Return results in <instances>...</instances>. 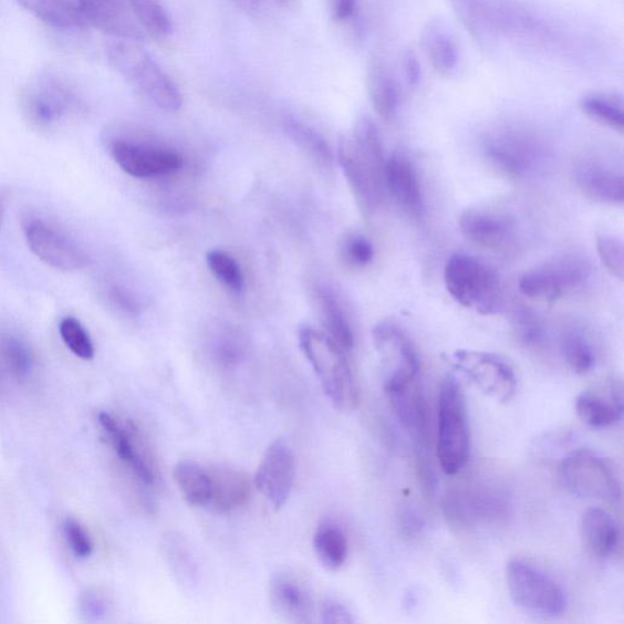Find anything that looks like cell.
I'll return each mask as SVG.
<instances>
[{
  "instance_id": "obj_9",
  "label": "cell",
  "mask_w": 624,
  "mask_h": 624,
  "mask_svg": "<svg viewBox=\"0 0 624 624\" xmlns=\"http://www.w3.org/2000/svg\"><path fill=\"white\" fill-rule=\"evenodd\" d=\"M373 341L381 357L386 394L407 388L420 379L418 350L399 326L382 322L373 329Z\"/></svg>"
},
{
  "instance_id": "obj_14",
  "label": "cell",
  "mask_w": 624,
  "mask_h": 624,
  "mask_svg": "<svg viewBox=\"0 0 624 624\" xmlns=\"http://www.w3.org/2000/svg\"><path fill=\"white\" fill-rule=\"evenodd\" d=\"M459 226L468 242L487 251L506 252L516 241L515 218L502 211H466L460 216Z\"/></svg>"
},
{
  "instance_id": "obj_8",
  "label": "cell",
  "mask_w": 624,
  "mask_h": 624,
  "mask_svg": "<svg viewBox=\"0 0 624 624\" xmlns=\"http://www.w3.org/2000/svg\"><path fill=\"white\" fill-rule=\"evenodd\" d=\"M489 168L509 180H521L533 172L542 159V144L535 134L516 128L489 133L482 143Z\"/></svg>"
},
{
  "instance_id": "obj_7",
  "label": "cell",
  "mask_w": 624,
  "mask_h": 624,
  "mask_svg": "<svg viewBox=\"0 0 624 624\" xmlns=\"http://www.w3.org/2000/svg\"><path fill=\"white\" fill-rule=\"evenodd\" d=\"M560 476L571 493L612 504L621 502L622 484L615 464L595 451L572 452L561 463Z\"/></svg>"
},
{
  "instance_id": "obj_47",
  "label": "cell",
  "mask_w": 624,
  "mask_h": 624,
  "mask_svg": "<svg viewBox=\"0 0 624 624\" xmlns=\"http://www.w3.org/2000/svg\"><path fill=\"white\" fill-rule=\"evenodd\" d=\"M358 0H328L331 17L337 23H345L356 14Z\"/></svg>"
},
{
  "instance_id": "obj_23",
  "label": "cell",
  "mask_w": 624,
  "mask_h": 624,
  "mask_svg": "<svg viewBox=\"0 0 624 624\" xmlns=\"http://www.w3.org/2000/svg\"><path fill=\"white\" fill-rule=\"evenodd\" d=\"M393 411L412 436L418 449H429L430 416L420 379L407 388L387 394Z\"/></svg>"
},
{
  "instance_id": "obj_41",
  "label": "cell",
  "mask_w": 624,
  "mask_h": 624,
  "mask_svg": "<svg viewBox=\"0 0 624 624\" xmlns=\"http://www.w3.org/2000/svg\"><path fill=\"white\" fill-rule=\"evenodd\" d=\"M597 251L600 262L608 272L623 279L624 276V247L620 238L612 235H599L597 238Z\"/></svg>"
},
{
  "instance_id": "obj_37",
  "label": "cell",
  "mask_w": 624,
  "mask_h": 624,
  "mask_svg": "<svg viewBox=\"0 0 624 624\" xmlns=\"http://www.w3.org/2000/svg\"><path fill=\"white\" fill-rule=\"evenodd\" d=\"M561 356L566 365L577 374H586L596 365L595 351L578 332H567L563 337Z\"/></svg>"
},
{
  "instance_id": "obj_38",
  "label": "cell",
  "mask_w": 624,
  "mask_h": 624,
  "mask_svg": "<svg viewBox=\"0 0 624 624\" xmlns=\"http://www.w3.org/2000/svg\"><path fill=\"white\" fill-rule=\"evenodd\" d=\"M206 263L214 276L233 290L241 292L244 287V276L236 259L223 251H212L206 255Z\"/></svg>"
},
{
  "instance_id": "obj_43",
  "label": "cell",
  "mask_w": 624,
  "mask_h": 624,
  "mask_svg": "<svg viewBox=\"0 0 624 624\" xmlns=\"http://www.w3.org/2000/svg\"><path fill=\"white\" fill-rule=\"evenodd\" d=\"M346 256L352 265L368 266L374 257V249L368 238L352 236L345 247Z\"/></svg>"
},
{
  "instance_id": "obj_26",
  "label": "cell",
  "mask_w": 624,
  "mask_h": 624,
  "mask_svg": "<svg viewBox=\"0 0 624 624\" xmlns=\"http://www.w3.org/2000/svg\"><path fill=\"white\" fill-rule=\"evenodd\" d=\"M367 89L374 111L384 120L398 108V89L388 68L380 58H371L367 69Z\"/></svg>"
},
{
  "instance_id": "obj_29",
  "label": "cell",
  "mask_w": 624,
  "mask_h": 624,
  "mask_svg": "<svg viewBox=\"0 0 624 624\" xmlns=\"http://www.w3.org/2000/svg\"><path fill=\"white\" fill-rule=\"evenodd\" d=\"M173 480L179 487L184 501L193 506H209L212 482L209 468L184 460L175 466Z\"/></svg>"
},
{
  "instance_id": "obj_50",
  "label": "cell",
  "mask_w": 624,
  "mask_h": 624,
  "mask_svg": "<svg viewBox=\"0 0 624 624\" xmlns=\"http://www.w3.org/2000/svg\"><path fill=\"white\" fill-rule=\"evenodd\" d=\"M7 203H8V192L5 189H3L2 185H0V228H2L4 221Z\"/></svg>"
},
{
  "instance_id": "obj_45",
  "label": "cell",
  "mask_w": 624,
  "mask_h": 624,
  "mask_svg": "<svg viewBox=\"0 0 624 624\" xmlns=\"http://www.w3.org/2000/svg\"><path fill=\"white\" fill-rule=\"evenodd\" d=\"M107 299L112 308L123 312L127 315H136L139 311V304L136 299L124 289L119 286H111L107 290Z\"/></svg>"
},
{
  "instance_id": "obj_48",
  "label": "cell",
  "mask_w": 624,
  "mask_h": 624,
  "mask_svg": "<svg viewBox=\"0 0 624 624\" xmlns=\"http://www.w3.org/2000/svg\"><path fill=\"white\" fill-rule=\"evenodd\" d=\"M405 77L410 86L418 85L421 77V65L413 51L408 50L403 58Z\"/></svg>"
},
{
  "instance_id": "obj_25",
  "label": "cell",
  "mask_w": 624,
  "mask_h": 624,
  "mask_svg": "<svg viewBox=\"0 0 624 624\" xmlns=\"http://www.w3.org/2000/svg\"><path fill=\"white\" fill-rule=\"evenodd\" d=\"M212 495L211 503L215 512L231 513L242 507L252 492V481L244 471L228 466L209 467Z\"/></svg>"
},
{
  "instance_id": "obj_34",
  "label": "cell",
  "mask_w": 624,
  "mask_h": 624,
  "mask_svg": "<svg viewBox=\"0 0 624 624\" xmlns=\"http://www.w3.org/2000/svg\"><path fill=\"white\" fill-rule=\"evenodd\" d=\"M579 108L592 121L620 133L624 130L622 99L616 96L590 93L579 100Z\"/></svg>"
},
{
  "instance_id": "obj_6",
  "label": "cell",
  "mask_w": 624,
  "mask_h": 624,
  "mask_svg": "<svg viewBox=\"0 0 624 624\" xmlns=\"http://www.w3.org/2000/svg\"><path fill=\"white\" fill-rule=\"evenodd\" d=\"M506 585L514 604L532 615L556 617L567 608L563 586L529 561H509L506 567Z\"/></svg>"
},
{
  "instance_id": "obj_15",
  "label": "cell",
  "mask_w": 624,
  "mask_h": 624,
  "mask_svg": "<svg viewBox=\"0 0 624 624\" xmlns=\"http://www.w3.org/2000/svg\"><path fill=\"white\" fill-rule=\"evenodd\" d=\"M110 153L119 168L136 179L168 175L182 168V158L176 152L127 140L113 141Z\"/></svg>"
},
{
  "instance_id": "obj_46",
  "label": "cell",
  "mask_w": 624,
  "mask_h": 624,
  "mask_svg": "<svg viewBox=\"0 0 624 624\" xmlns=\"http://www.w3.org/2000/svg\"><path fill=\"white\" fill-rule=\"evenodd\" d=\"M82 611L87 617L98 620L106 615L108 602L98 592H87L82 599Z\"/></svg>"
},
{
  "instance_id": "obj_10",
  "label": "cell",
  "mask_w": 624,
  "mask_h": 624,
  "mask_svg": "<svg viewBox=\"0 0 624 624\" xmlns=\"http://www.w3.org/2000/svg\"><path fill=\"white\" fill-rule=\"evenodd\" d=\"M451 363L488 398L502 404L514 398L517 391L515 370L495 353L457 350L452 353Z\"/></svg>"
},
{
  "instance_id": "obj_30",
  "label": "cell",
  "mask_w": 624,
  "mask_h": 624,
  "mask_svg": "<svg viewBox=\"0 0 624 624\" xmlns=\"http://www.w3.org/2000/svg\"><path fill=\"white\" fill-rule=\"evenodd\" d=\"M315 298L324 331L343 349L350 352L353 347L352 329L338 299L325 288H317Z\"/></svg>"
},
{
  "instance_id": "obj_42",
  "label": "cell",
  "mask_w": 624,
  "mask_h": 624,
  "mask_svg": "<svg viewBox=\"0 0 624 624\" xmlns=\"http://www.w3.org/2000/svg\"><path fill=\"white\" fill-rule=\"evenodd\" d=\"M64 528L68 543L71 550L74 551L75 556L80 559L89 557L93 544L86 529L75 518H68Z\"/></svg>"
},
{
  "instance_id": "obj_4",
  "label": "cell",
  "mask_w": 624,
  "mask_h": 624,
  "mask_svg": "<svg viewBox=\"0 0 624 624\" xmlns=\"http://www.w3.org/2000/svg\"><path fill=\"white\" fill-rule=\"evenodd\" d=\"M444 284L457 303L478 314L494 315L504 307L501 278L475 256L453 255L444 267Z\"/></svg>"
},
{
  "instance_id": "obj_17",
  "label": "cell",
  "mask_w": 624,
  "mask_h": 624,
  "mask_svg": "<svg viewBox=\"0 0 624 624\" xmlns=\"http://www.w3.org/2000/svg\"><path fill=\"white\" fill-rule=\"evenodd\" d=\"M268 600L276 615L286 622H314L315 604L310 587L292 572H279L269 580Z\"/></svg>"
},
{
  "instance_id": "obj_27",
  "label": "cell",
  "mask_w": 624,
  "mask_h": 624,
  "mask_svg": "<svg viewBox=\"0 0 624 624\" xmlns=\"http://www.w3.org/2000/svg\"><path fill=\"white\" fill-rule=\"evenodd\" d=\"M422 46L433 69L448 76L457 64V48L451 31L442 20H433L424 27Z\"/></svg>"
},
{
  "instance_id": "obj_35",
  "label": "cell",
  "mask_w": 624,
  "mask_h": 624,
  "mask_svg": "<svg viewBox=\"0 0 624 624\" xmlns=\"http://www.w3.org/2000/svg\"><path fill=\"white\" fill-rule=\"evenodd\" d=\"M145 36L164 39L172 33V20L159 0H127Z\"/></svg>"
},
{
  "instance_id": "obj_32",
  "label": "cell",
  "mask_w": 624,
  "mask_h": 624,
  "mask_svg": "<svg viewBox=\"0 0 624 624\" xmlns=\"http://www.w3.org/2000/svg\"><path fill=\"white\" fill-rule=\"evenodd\" d=\"M518 289L526 298L545 304L555 303L566 293L563 283L550 263L524 274L518 280Z\"/></svg>"
},
{
  "instance_id": "obj_36",
  "label": "cell",
  "mask_w": 624,
  "mask_h": 624,
  "mask_svg": "<svg viewBox=\"0 0 624 624\" xmlns=\"http://www.w3.org/2000/svg\"><path fill=\"white\" fill-rule=\"evenodd\" d=\"M0 362L14 377L24 380L33 370L34 358L23 340L9 333H2L0 335Z\"/></svg>"
},
{
  "instance_id": "obj_49",
  "label": "cell",
  "mask_w": 624,
  "mask_h": 624,
  "mask_svg": "<svg viewBox=\"0 0 624 624\" xmlns=\"http://www.w3.org/2000/svg\"><path fill=\"white\" fill-rule=\"evenodd\" d=\"M231 3L245 14H255L263 8L264 0H231Z\"/></svg>"
},
{
  "instance_id": "obj_11",
  "label": "cell",
  "mask_w": 624,
  "mask_h": 624,
  "mask_svg": "<svg viewBox=\"0 0 624 624\" xmlns=\"http://www.w3.org/2000/svg\"><path fill=\"white\" fill-rule=\"evenodd\" d=\"M24 233L29 251L50 267L61 272H77L88 264V256L83 249L44 218L27 217Z\"/></svg>"
},
{
  "instance_id": "obj_21",
  "label": "cell",
  "mask_w": 624,
  "mask_h": 624,
  "mask_svg": "<svg viewBox=\"0 0 624 624\" xmlns=\"http://www.w3.org/2000/svg\"><path fill=\"white\" fill-rule=\"evenodd\" d=\"M384 190L398 204L400 209L413 218L424 212L423 194L418 171L401 152H394L384 166Z\"/></svg>"
},
{
  "instance_id": "obj_33",
  "label": "cell",
  "mask_w": 624,
  "mask_h": 624,
  "mask_svg": "<svg viewBox=\"0 0 624 624\" xmlns=\"http://www.w3.org/2000/svg\"><path fill=\"white\" fill-rule=\"evenodd\" d=\"M285 130L288 137L321 168H332L335 154H333L327 141L315 129L296 118H287Z\"/></svg>"
},
{
  "instance_id": "obj_22",
  "label": "cell",
  "mask_w": 624,
  "mask_h": 624,
  "mask_svg": "<svg viewBox=\"0 0 624 624\" xmlns=\"http://www.w3.org/2000/svg\"><path fill=\"white\" fill-rule=\"evenodd\" d=\"M579 190L591 201L610 205L624 202V179L621 170L600 159L580 161L576 169Z\"/></svg>"
},
{
  "instance_id": "obj_28",
  "label": "cell",
  "mask_w": 624,
  "mask_h": 624,
  "mask_svg": "<svg viewBox=\"0 0 624 624\" xmlns=\"http://www.w3.org/2000/svg\"><path fill=\"white\" fill-rule=\"evenodd\" d=\"M21 8L47 25L64 28H87L76 0H16Z\"/></svg>"
},
{
  "instance_id": "obj_31",
  "label": "cell",
  "mask_w": 624,
  "mask_h": 624,
  "mask_svg": "<svg viewBox=\"0 0 624 624\" xmlns=\"http://www.w3.org/2000/svg\"><path fill=\"white\" fill-rule=\"evenodd\" d=\"M314 550L322 566L329 571L339 569L348 557L345 530L335 523H322L314 536Z\"/></svg>"
},
{
  "instance_id": "obj_2",
  "label": "cell",
  "mask_w": 624,
  "mask_h": 624,
  "mask_svg": "<svg viewBox=\"0 0 624 624\" xmlns=\"http://www.w3.org/2000/svg\"><path fill=\"white\" fill-rule=\"evenodd\" d=\"M21 116L31 129L56 132L85 112L77 88L56 72H41L31 79L20 93Z\"/></svg>"
},
{
  "instance_id": "obj_3",
  "label": "cell",
  "mask_w": 624,
  "mask_h": 624,
  "mask_svg": "<svg viewBox=\"0 0 624 624\" xmlns=\"http://www.w3.org/2000/svg\"><path fill=\"white\" fill-rule=\"evenodd\" d=\"M107 53L112 69L154 106L168 112L182 108L183 97L179 86L139 41L113 40Z\"/></svg>"
},
{
  "instance_id": "obj_40",
  "label": "cell",
  "mask_w": 624,
  "mask_h": 624,
  "mask_svg": "<svg viewBox=\"0 0 624 624\" xmlns=\"http://www.w3.org/2000/svg\"><path fill=\"white\" fill-rule=\"evenodd\" d=\"M514 329L519 341L526 347L543 345L545 328L542 320L528 309H519L514 315Z\"/></svg>"
},
{
  "instance_id": "obj_12",
  "label": "cell",
  "mask_w": 624,
  "mask_h": 624,
  "mask_svg": "<svg viewBox=\"0 0 624 624\" xmlns=\"http://www.w3.org/2000/svg\"><path fill=\"white\" fill-rule=\"evenodd\" d=\"M338 160L349 189L363 215L379 209L384 192V170L363 155L352 137H341L338 143Z\"/></svg>"
},
{
  "instance_id": "obj_51",
  "label": "cell",
  "mask_w": 624,
  "mask_h": 624,
  "mask_svg": "<svg viewBox=\"0 0 624 624\" xmlns=\"http://www.w3.org/2000/svg\"><path fill=\"white\" fill-rule=\"evenodd\" d=\"M274 2L279 5V7H289L290 4H292L295 2V0H274Z\"/></svg>"
},
{
  "instance_id": "obj_5",
  "label": "cell",
  "mask_w": 624,
  "mask_h": 624,
  "mask_svg": "<svg viewBox=\"0 0 624 624\" xmlns=\"http://www.w3.org/2000/svg\"><path fill=\"white\" fill-rule=\"evenodd\" d=\"M471 439L465 395L454 376H446L439 397L436 459L445 475L459 473L470 459Z\"/></svg>"
},
{
  "instance_id": "obj_18",
  "label": "cell",
  "mask_w": 624,
  "mask_h": 624,
  "mask_svg": "<svg viewBox=\"0 0 624 624\" xmlns=\"http://www.w3.org/2000/svg\"><path fill=\"white\" fill-rule=\"evenodd\" d=\"M76 3L87 27L117 39L140 41L147 37L127 0H76Z\"/></svg>"
},
{
  "instance_id": "obj_19",
  "label": "cell",
  "mask_w": 624,
  "mask_h": 624,
  "mask_svg": "<svg viewBox=\"0 0 624 624\" xmlns=\"http://www.w3.org/2000/svg\"><path fill=\"white\" fill-rule=\"evenodd\" d=\"M98 421L108 434L120 460L130 467L144 484H154L155 468L147 448L141 443L137 430L132 424L123 425L108 412H100Z\"/></svg>"
},
{
  "instance_id": "obj_1",
  "label": "cell",
  "mask_w": 624,
  "mask_h": 624,
  "mask_svg": "<svg viewBox=\"0 0 624 624\" xmlns=\"http://www.w3.org/2000/svg\"><path fill=\"white\" fill-rule=\"evenodd\" d=\"M299 345L333 407L341 412L356 410L360 389L349 352L325 331L312 326L299 329Z\"/></svg>"
},
{
  "instance_id": "obj_13",
  "label": "cell",
  "mask_w": 624,
  "mask_h": 624,
  "mask_svg": "<svg viewBox=\"0 0 624 624\" xmlns=\"http://www.w3.org/2000/svg\"><path fill=\"white\" fill-rule=\"evenodd\" d=\"M296 480V456L283 440L266 449L254 477L257 491L275 509L283 508L292 492Z\"/></svg>"
},
{
  "instance_id": "obj_16",
  "label": "cell",
  "mask_w": 624,
  "mask_h": 624,
  "mask_svg": "<svg viewBox=\"0 0 624 624\" xmlns=\"http://www.w3.org/2000/svg\"><path fill=\"white\" fill-rule=\"evenodd\" d=\"M506 504L501 494L488 489H454L444 497V514L456 528H467L488 518L505 513Z\"/></svg>"
},
{
  "instance_id": "obj_44",
  "label": "cell",
  "mask_w": 624,
  "mask_h": 624,
  "mask_svg": "<svg viewBox=\"0 0 624 624\" xmlns=\"http://www.w3.org/2000/svg\"><path fill=\"white\" fill-rule=\"evenodd\" d=\"M321 622L325 624H351L356 623L351 610L337 599H326L320 608Z\"/></svg>"
},
{
  "instance_id": "obj_39",
  "label": "cell",
  "mask_w": 624,
  "mask_h": 624,
  "mask_svg": "<svg viewBox=\"0 0 624 624\" xmlns=\"http://www.w3.org/2000/svg\"><path fill=\"white\" fill-rule=\"evenodd\" d=\"M62 341L65 346L83 360H91L95 357V345L85 327L75 317L62 319L59 326Z\"/></svg>"
},
{
  "instance_id": "obj_20",
  "label": "cell",
  "mask_w": 624,
  "mask_h": 624,
  "mask_svg": "<svg viewBox=\"0 0 624 624\" xmlns=\"http://www.w3.org/2000/svg\"><path fill=\"white\" fill-rule=\"evenodd\" d=\"M622 382L612 379L581 392L576 399L578 418L592 429H607L623 419Z\"/></svg>"
},
{
  "instance_id": "obj_24",
  "label": "cell",
  "mask_w": 624,
  "mask_h": 624,
  "mask_svg": "<svg viewBox=\"0 0 624 624\" xmlns=\"http://www.w3.org/2000/svg\"><path fill=\"white\" fill-rule=\"evenodd\" d=\"M579 535L589 553L598 559L612 557L621 548V528L604 508L587 509L580 518Z\"/></svg>"
}]
</instances>
